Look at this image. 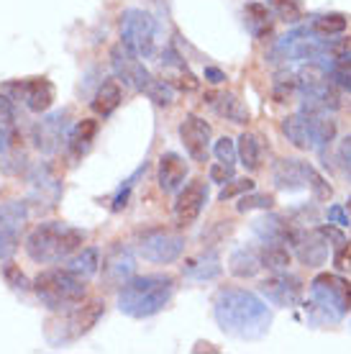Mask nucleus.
<instances>
[{
    "instance_id": "nucleus-1",
    "label": "nucleus",
    "mask_w": 351,
    "mask_h": 354,
    "mask_svg": "<svg viewBox=\"0 0 351 354\" xmlns=\"http://www.w3.org/2000/svg\"><path fill=\"white\" fill-rule=\"evenodd\" d=\"M213 316L229 337L256 342L267 337L272 326V310L252 290L244 288H220L213 301Z\"/></svg>"
},
{
    "instance_id": "nucleus-2",
    "label": "nucleus",
    "mask_w": 351,
    "mask_h": 354,
    "mask_svg": "<svg viewBox=\"0 0 351 354\" xmlns=\"http://www.w3.org/2000/svg\"><path fill=\"white\" fill-rule=\"evenodd\" d=\"M175 295L172 274H133L118 288V310L131 319H149L164 310Z\"/></svg>"
},
{
    "instance_id": "nucleus-3",
    "label": "nucleus",
    "mask_w": 351,
    "mask_h": 354,
    "mask_svg": "<svg viewBox=\"0 0 351 354\" xmlns=\"http://www.w3.org/2000/svg\"><path fill=\"white\" fill-rule=\"evenodd\" d=\"M88 241V231L70 226L64 221H44L36 223L31 234L23 241L26 254L36 265H57L75 254Z\"/></svg>"
},
{
    "instance_id": "nucleus-4",
    "label": "nucleus",
    "mask_w": 351,
    "mask_h": 354,
    "mask_svg": "<svg viewBox=\"0 0 351 354\" xmlns=\"http://www.w3.org/2000/svg\"><path fill=\"white\" fill-rule=\"evenodd\" d=\"M31 288L39 303L54 313H64L88 298V280L72 274L67 267H54V270L39 272Z\"/></svg>"
},
{
    "instance_id": "nucleus-5",
    "label": "nucleus",
    "mask_w": 351,
    "mask_h": 354,
    "mask_svg": "<svg viewBox=\"0 0 351 354\" xmlns=\"http://www.w3.org/2000/svg\"><path fill=\"white\" fill-rule=\"evenodd\" d=\"M310 306L328 324H339L349 316L351 310V283L341 274L321 272L310 283Z\"/></svg>"
},
{
    "instance_id": "nucleus-6",
    "label": "nucleus",
    "mask_w": 351,
    "mask_h": 354,
    "mask_svg": "<svg viewBox=\"0 0 351 354\" xmlns=\"http://www.w3.org/2000/svg\"><path fill=\"white\" fill-rule=\"evenodd\" d=\"M328 49H331V39L318 36L310 28H295L290 34H285L272 46L269 52V62L274 64H290V62H307L323 67L328 59Z\"/></svg>"
},
{
    "instance_id": "nucleus-7",
    "label": "nucleus",
    "mask_w": 351,
    "mask_h": 354,
    "mask_svg": "<svg viewBox=\"0 0 351 354\" xmlns=\"http://www.w3.org/2000/svg\"><path fill=\"white\" fill-rule=\"evenodd\" d=\"M121 44H126L141 59H151L159 44V24L157 18L141 8H129L121 13Z\"/></svg>"
},
{
    "instance_id": "nucleus-8",
    "label": "nucleus",
    "mask_w": 351,
    "mask_h": 354,
    "mask_svg": "<svg viewBox=\"0 0 351 354\" xmlns=\"http://www.w3.org/2000/svg\"><path fill=\"white\" fill-rule=\"evenodd\" d=\"M106 313V303L103 301H85L75 306V308L64 310L57 324H52V331H49V342L52 344H70V342H77L79 337H85L90 328L97 326V321L103 319Z\"/></svg>"
},
{
    "instance_id": "nucleus-9",
    "label": "nucleus",
    "mask_w": 351,
    "mask_h": 354,
    "mask_svg": "<svg viewBox=\"0 0 351 354\" xmlns=\"http://www.w3.org/2000/svg\"><path fill=\"white\" fill-rule=\"evenodd\" d=\"M136 249L146 262L154 265H172L182 257L184 252V236L177 231L167 229H149L139 234L136 239Z\"/></svg>"
},
{
    "instance_id": "nucleus-10",
    "label": "nucleus",
    "mask_w": 351,
    "mask_h": 354,
    "mask_svg": "<svg viewBox=\"0 0 351 354\" xmlns=\"http://www.w3.org/2000/svg\"><path fill=\"white\" fill-rule=\"evenodd\" d=\"M70 129V111H52L31 126V142L41 154H57L67 144Z\"/></svg>"
},
{
    "instance_id": "nucleus-11",
    "label": "nucleus",
    "mask_w": 351,
    "mask_h": 354,
    "mask_svg": "<svg viewBox=\"0 0 351 354\" xmlns=\"http://www.w3.org/2000/svg\"><path fill=\"white\" fill-rule=\"evenodd\" d=\"M111 64H113L115 77L131 88L133 93H146L149 82L154 80L151 72L146 70V64L141 62L139 54H133L126 44H118L111 49Z\"/></svg>"
},
{
    "instance_id": "nucleus-12",
    "label": "nucleus",
    "mask_w": 351,
    "mask_h": 354,
    "mask_svg": "<svg viewBox=\"0 0 351 354\" xmlns=\"http://www.w3.org/2000/svg\"><path fill=\"white\" fill-rule=\"evenodd\" d=\"M28 205L21 201H8L0 205V262L10 259L18 252L21 231L26 226Z\"/></svg>"
},
{
    "instance_id": "nucleus-13",
    "label": "nucleus",
    "mask_w": 351,
    "mask_h": 354,
    "mask_svg": "<svg viewBox=\"0 0 351 354\" xmlns=\"http://www.w3.org/2000/svg\"><path fill=\"white\" fill-rule=\"evenodd\" d=\"M61 198V180L54 172L52 165H36L28 175V203H34L41 211H49L59 203Z\"/></svg>"
},
{
    "instance_id": "nucleus-14",
    "label": "nucleus",
    "mask_w": 351,
    "mask_h": 354,
    "mask_svg": "<svg viewBox=\"0 0 351 354\" xmlns=\"http://www.w3.org/2000/svg\"><path fill=\"white\" fill-rule=\"evenodd\" d=\"M208 203V183L195 177L187 185H182L177 190V201H175V223L177 229H190L198 216L202 213Z\"/></svg>"
},
{
    "instance_id": "nucleus-15",
    "label": "nucleus",
    "mask_w": 351,
    "mask_h": 354,
    "mask_svg": "<svg viewBox=\"0 0 351 354\" xmlns=\"http://www.w3.org/2000/svg\"><path fill=\"white\" fill-rule=\"evenodd\" d=\"M100 277L106 288H121L123 283H129L133 274H136V257L126 244L115 241L113 247L106 252V257L100 262Z\"/></svg>"
},
{
    "instance_id": "nucleus-16",
    "label": "nucleus",
    "mask_w": 351,
    "mask_h": 354,
    "mask_svg": "<svg viewBox=\"0 0 351 354\" xmlns=\"http://www.w3.org/2000/svg\"><path fill=\"white\" fill-rule=\"evenodd\" d=\"M259 292L272 306L292 308V306H300V301H303V280L295 277V274H287V270L285 272H272V277L259 283Z\"/></svg>"
},
{
    "instance_id": "nucleus-17",
    "label": "nucleus",
    "mask_w": 351,
    "mask_h": 354,
    "mask_svg": "<svg viewBox=\"0 0 351 354\" xmlns=\"http://www.w3.org/2000/svg\"><path fill=\"white\" fill-rule=\"evenodd\" d=\"M8 90L16 95V100H23V106L31 113H46L57 97L52 80H46V77H26V80L10 82Z\"/></svg>"
},
{
    "instance_id": "nucleus-18",
    "label": "nucleus",
    "mask_w": 351,
    "mask_h": 354,
    "mask_svg": "<svg viewBox=\"0 0 351 354\" xmlns=\"http://www.w3.org/2000/svg\"><path fill=\"white\" fill-rule=\"evenodd\" d=\"M211 126L205 124V118L195 113H187L184 121L180 124V142L184 151L193 157L195 162L205 165L208 162V151H211Z\"/></svg>"
},
{
    "instance_id": "nucleus-19",
    "label": "nucleus",
    "mask_w": 351,
    "mask_h": 354,
    "mask_svg": "<svg viewBox=\"0 0 351 354\" xmlns=\"http://www.w3.org/2000/svg\"><path fill=\"white\" fill-rule=\"evenodd\" d=\"M287 247L295 249V254H298V259L303 265L318 267L328 259V247H331V244H328L318 231H305V229H300V226H295L290 234V239H287Z\"/></svg>"
},
{
    "instance_id": "nucleus-20",
    "label": "nucleus",
    "mask_w": 351,
    "mask_h": 354,
    "mask_svg": "<svg viewBox=\"0 0 351 354\" xmlns=\"http://www.w3.org/2000/svg\"><path fill=\"white\" fill-rule=\"evenodd\" d=\"M272 180H274V187L287 190V193L303 190V187L307 185V162L285 157V160H280L277 165H274Z\"/></svg>"
},
{
    "instance_id": "nucleus-21",
    "label": "nucleus",
    "mask_w": 351,
    "mask_h": 354,
    "mask_svg": "<svg viewBox=\"0 0 351 354\" xmlns=\"http://www.w3.org/2000/svg\"><path fill=\"white\" fill-rule=\"evenodd\" d=\"M157 180L164 193H177L184 185V180H187V162H184V157H180L177 151H164L159 157Z\"/></svg>"
},
{
    "instance_id": "nucleus-22",
    "label": "nucleus",
    "mask_w": 351,
    "mask_h": 354,
    "mask_svg": "<svg viewBox=\"0 0 351 354\" xmlns=\"http://www.w3.org/2000/svg\"><path fill=\"white\" fill-rule=\"evenodd\" d=\"M97 136V121L95 118H82L72 126L70 133H67V151H70V160L79 162L90 149H93V142Z\"/></svg>"
},
{
    "instance_id": "nucleus-23",
    "label": "nucleus",
    "mask_w": 351,
    "mask_h": 354,
    "mask_svg": "<svg viewBox=\"0 0 351 354\" xmlns=\"http://www.w3.org/2000/svg\"><path fill=\"white\" fill-rule=\"evenodd\" d=\"M123 103V82L118 77H108V80L100 82V88L95 90V95L90 100V108L93 113L100 115V118H108L118 111V106Z\"/></svg>"
},
{
    "instance_id": "nucleus-24",
    "label": "nucleus",
    "mask_w": 351,
    "mask_h": 354,
    "mask_svg": "<svg viewBox=\"0 0 351 354\" xmlns=\"http://www.w3.org/2000/svg\"><path fill=\"white\" fill-rule=\"evenodd\" d=\"M307 121V131H310V144L316 151H323L328 144L334 142L336 136V124L328 118V113L321 111H303Z\"/></svg>"
},
{
    "instance_id": "nucleus-25",
    "label": "nucleus",
    "mask_w": 351,
    "mask_h": 354,
    "mask_svg": "<svg viewBox=\"0 0 351 354\" xmlns=\"http://www.w3.org/2000/svg\"><path fill=\"white\" fill-rule=\"evenodd\" d=\"M182 274L184 277H190V280H216L220 274V257L218 252H202L198 257L187 259L182 265Z\"/></svg>"
},
{
    "instance_id": "nucleus-26",
    "label": "nucleus",
    "mask_w": 351,
    "mask_h": 354,
    "mask_svg": "<svg viewBox=\"0 0 351 354\" xmlns=\"http://www.w3.org/2000/svg\"><path fill=\"white\" fill-rule=\"evenodd\" d=\"M229 270H231V274H234V277H238V280H249V277L259 274V270H264L259 249H256V247L236 249V252L229 257Z\"/></svg>"
},
{
    "instance_id": "nucleus-27",
    "label": "nucleus",
    "mask_w": 351,
    "mask_h": 354,
    "mask_svg": "<svg viewBox=\"0 0 351 354\" xmlns=\"http://www.w3.org/2000/svg\"><path fill=\"white\" fill-rule=\"evenodd\" d=\"M292 229H295V223H290L277 213H269V216H262L254 221V234L259 236V241H285L287 244Z\"/></svg>"
},
{
    "instance_id": "nucleus-28",
    "label": "nucleus",
    "mask_w": 351,
    "mask_h": 354,
    "mask_svg": "<svg viewBox=\"0 0 351 354\" xmlns=\"http://www.w3.org/2000/svg\"><path fill=\"white\" fill-rule=\"evenodd\" d=\"M274 13L262 3H246L244 6V26L249 28V34L254 39H264L267 34H272Z\"/></svg>"
},
{
    "instance_id": "nucleus-29",
    "label": "nucleus",
    "mask_w": 351,
    "mask_h": 354,
    "mask_svg": "<svg viewBox=\"0 0 351 354\" xmlns=\"http://www.w3.org/2000/svg\"><path fill=\"white\" fill-rule=\"evenodd\" d=\"M64 262H67L64 267H67L72 274H77L82 280H90V277L97 274V270H100V249L82 247V249H77L75 254H70Z\"/></svg>"
},
{
    "instance_id": "nucleus-30",
    "label": "nucleus",
    "mask_w": 351,
    "mask_h": 354,
    "mask_svg": "<svg viewBox=\"0 0 351 354\" xmlns=\"http://www.w3.org/2000/svg\"><path fill=\"white\" fill-rule=\"evenodd\" d=\"M259 254H262V267L269 272H285L292 262L290 247L285 241H262Z\"/></svg>"
},
{
    "instance_id": "nucleus-31",
    "label": "nucleus",
    "mask_w": 351,
    "mask_h": 354,
    "mask_svg": "<svg viewBox=\"0 0 351 354\" xmlns=\"http://www.w3.org/2000/svg\"><path fill=\"white\" fill-rule=\"evenodd\" d=\"M282 133L287 136V142H290L292 147H298V149H313L310 131H307V121L303 111L287 115V118H282Z\"/></svg>"
},
{
    "instance_id": "nucleus-32",
    "label": "nucleus",
    "mask_w": 351,
    "mask_h": 354,
    "mask_svg": "<svg viewBox=\"0 0 351 354\" xmlns=\"http://www.w3.org/2000/svg\"><path fill=\"white\" fill-rule=\"evenodd\" d=\"M213 97L216 100H211V103L216 108V113L229 118L231 124H246L249 121V108L234 93H220V95H213Z\"/></svg>"
},
{
    "instance_id": "nucleus-33",
    "label": "nucleus",
    "mask_w": 351,
    "mask_h": 354,
    "mask_svg": "<svg viewBox=\"0 0 351 354\" xmlns=\"http://www.w3.org/2000/svg\"><path fill=\"white\" fill-rule=\"evenodd\" d=\"M236 157L249 172H256V169L262 167V144H259V136L241 133L236 144Z\"/></svg>"
},
{
    "instance_id": "nucleus-34",
    "label": "nucleus",
    "mask_w": 351,
    "mask_h": 354,
    "mask_svg": "<svg viewBox=\"0 0 351 354\" xmlns=\"http://www.w3.org/2000/svg\"><path fill=\"white\" fill-rule=\"evenodd\" d=\"M310 31H316L318 36L323 39H334V36H341L346 31V16L341 13H323V16H313L310 21Z\"/></svg>"
},
{
    "instance_id": "nucleus-35",
    "label": "nucleus",
    "mask_w": 351,
    "mask_h": 354,
    "mask_svg": "<svg viewBox=\"0 0 351 354\" xmlns=\"http://www.w3.org/2000/svg\"><path fill=\"white\" fill-rule=\"evenodd\" d=\"M295 93H298V75L295 72H280L277 80H274V97H277V103L290 100Z\"/></svg>"
},
{
    "instance_id": "nucleus-36",
    "label": "nucleus",
    "mask_w": 351,
    "mask_h": 354,
    "mask_svg": "<svg viewBox=\"0 0 351 354\" xmlns=\"http://www.w3.org/2000/svg\"><path fill=\"white\" fill-rule=\"evenodd\" d=\"M272 205H274V195L254 193V190H249V195L238 198L236 211L238 213H249V211H254V208H262V211H267V208H272Z\"/></svg>"
},
{
    "instance_id": "nucleus-37",
    "label": "nucleus",
    "mask_w": 351,
    "mask_h": 354,
    "mask_svg": "<svg viewBox=\"0 0 351 354\" xmlns=\"http://www.w3.org/2000/svg\"><path fill=\"white\" fill-rule=\"evenodd\" d=\"M272 13L285 24H298L303 18V8L298 0H272Z\"/></svg>"
},
{
    "instance_id": "nucleus-38",
    "label": "nucleus",
    "mask_w": 351,
    "mask_h": 354,
    "mask_svg": "<svg viewBox=\"0 0 351 354\" xmlns=\"http://www.w3.org/2000/svg\"><path fill=\"white\" fill-rule=\"evenodd\" d=\"M144 172H146V162H144V165H141V167L136 169V172H133V175L129 177V180H123V185L118 187V193H115V198H113V211L115 213L123 211V208L129 205V195H131L133 185H136V180H139V177L144 175Z\"/></svg>"
},
{
    "instance_id": "nucleus-39",
    "label": "nucleus",
    "mask_w": 351,
    "mask_h": 354,
    "mask_svg": "<svg viewBox=\"0 0 351 354\" xmlns=\"http://www.w3.org/2000/svg\"><path fill=\"white\" fill-rule=\"evenodd\" d=\"M146 95H149L157 106H172V103H175V90L164 80H151L149 88H146Z\"/></svg>"
},
{
    "instance_id": "nucleus-40",
    "label": "nucleus",
    "mask_w": 351,
    "mask_h": 354,
    "mask_svg": "<svg viewBox=\"0 0 351 354\" xmlns=\"http://www.w3.org/2000/svg\"><path fill=\"white\" fill-rule=\"evenodd\" d=\"M307 187L313 190L316 201H331V195H334V187L318 175V169L313 165H307Z\"/></svg>"
},
{
    "instance_id": "nucleus-41",
    "label": "nucleus",
    "mask_w": 351,
    "mask_h": 354,
    "mask_svg": "<svg viewBox=\"0 0 351 354\" xmlns=\"http://www.w3.org/2000/svg\"><path fill=\"white\" fill-rule=\"evenodd\" d=\"M213 151H216L220 165H226V167L236 165V144L231 142L229 136H220L218 142H216V147H213Z\"/></svg>"
},
{
    "instance_id": "nucleus-42",
    "label": "nucleus",
    "mask_w": 351,
    "mask_h": 354,
    "mask_svg": "<svg viewBox=\"0 0 351 354\" xmlns=\"http://www.w3.org/2000/svg\"><path fill=\"white\" fill-rule=\"evenodd\" d=\"M249 190H254V180H249V177H244V180H234L231 177L229 183H226V187L220 190V195H218V201H231V198H236V195H241V193H249Z\"/></svg>"
},
{
    "instance_id": "nucleus-43",
    "label": "nucleus",
    "mask_w": 351,
    "mask_h": 354,
    "mask_svg": "<svg viewBox=\"0 0 351 354\" xmlns=\"http://www.w3.org/2000/svg\"><path fill=\"white\" fill-rule=\"evenodd\" d=\"M18 144H21V139H18L16 126L0 124V157H6L8 151L18 149Z\"/></svg>"
},
{
    "instance_id": "nucleus-44",
    "label": "nucleus",
    "mask_w": 351,
    "mask_h": 354,
    "mask_svg": "<svg viewBox=\"0 0 351 354\" xmlns=\"http://www.w3.org/2000/svg\"><path fill=\"white\" fill-rule=\"evenodd\" d=\"M3 274H6V280H8V285L13 288V290H28V280L26 274L21 272L16 265H6V270H3Z\"/></svg>"
},
{
    "instance_id": "nucleus-45",
    "label": "nucleus",
    "mask_w": 351,
    "mask_h": 354,
    "mask_svg": "<svg viewBox=\"0 0 351 354\" xmlns=\"http://www.w3.org/2000/svg\"><path fill=\"white\" fill-rule=\"evenodd\" d=\"M0 124L16 126V106H13V97L3 95V93H0Z\"/></svg>"
},
{
    "instance_id": "nucleus-46",
    "label": "nucleus",
    "mask_w": 351,
    "mask_h": 354,
    "mask_svg": "<svg viewBox=\"0 0 351 354\" xmlns=\"http://www.w3.org/2000/svg\"><path fill=\"white\" fill-rule=\"evenodd\" d=\"M339 160H341L343 175L349 177V183H351V133L341 142V147H339Z\"/></svg>"
},
{
    "instance_id": "nucleus-47",
    "label": "nucleus",
    "mask_w": 351,
    "mask_h": 354,
    "mask_svg": "<svg viewBox=\"0 0 351 354\" xmlns=\"http://www.w3.org/2000/svg\"><path fill=\"white\" fill-rule=\"evenodd\" d=\"M334 265L339 270H346L351 265V241H343L336 247V254H334Z\"/></svg>"
},
{
    "instance_id": "nucleus-48",
    "label": "nucleus",
    "mask_w": 351,
    "mask_h": 354,
    "mask_svg": "<svg viewBox=\"0 0 351 354\" xmlns=\"http://www.w3.org/2000/svg\"><path fill=\"white\" fill-rule=\"evenodd\" d=\"M325 216H328V223H336V226H341V229L351 226V218L346 216V211H343L341 205H331V208L325 211Z\"/></svg>"
},
{
    "instance_id": "nucleus-49",
    "label": "nucleus",
    "mask_w": 351,
    "mask_h": 354,
    "mask_svg": "<svg viewBox=\"0 0 351 354\" xmlns=\"http://www.w3.org/2000/svg\"><path fill=\"white\" fill-rule=\"evenodd\" d=\"M318 234H321V236H323L325 241H331V247H339V244H343V241H346V236H343L341 231L339 229H334V226H331V223H328V226H318Z\"/></svg>"
},
{
    "instance_id": "nucleus-50",
    "label": "nucleus",
    "mask_w": 351,
    "mask_h": 354,
    "mask_svg": "<svg viewBox=\"0 0 351 354\" xmlns=\"http://www.w3.org/2000/svg\"><path fill=\"white\" fill-rule=\"evenodd\" d=\"M231 177H234V167H226V165H220V162L211 167V180L218 183V185H226Z\"/></svg>"
},
{
    "instance_id": "nucleus-51",
    "label": "nucleus",
    "mask_w": 351,
    "mask_h": 354,
    "mask_svg": "<svg viewBox=\"0 0 351 354\" xmlns=\"http://www.w3.org/2000/svg\"><path fill=\"white\" fill-rule=\"evenodd\" d=\"M202 75H205V80L213 82V85H220V82L226 80V72L218 70V67H205V72H202Z\"/></svg>"
}]
</instances>
